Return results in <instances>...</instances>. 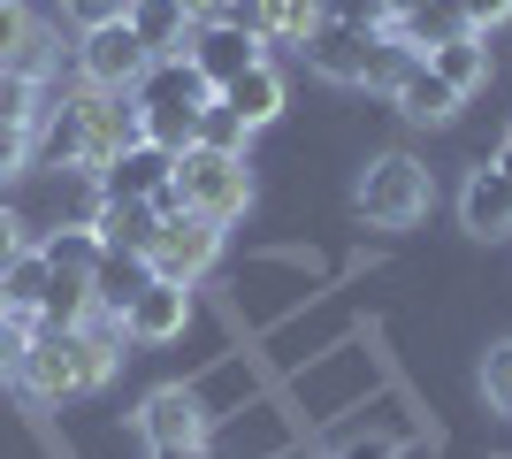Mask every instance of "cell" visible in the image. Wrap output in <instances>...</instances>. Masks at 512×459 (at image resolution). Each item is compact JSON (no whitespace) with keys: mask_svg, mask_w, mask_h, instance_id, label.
Returning a JSON list of instances; mask_svg holds the SVG:
<instances>
[{"mask_svg":"<svg viewBox=\"0 0 512 459\" xmlns=\"http://www.w3.org/2000/svg\"><path fill=\"white\" fill-rule=\"evenodd\" d=\"M421 62L436 69V77H444V85L459 92V100L490 85V46H482V31H467V39H451V46H428Z\"/></svg>","mask_w":512,"mask_h":459,"instance_id":"20","label":"cell"},{"mask_svg":"<svg viewBox=\"0 0 512 459\" xmlns=\"http://www.w3.org/2000/svg\"><path fill=\"white\" fill-rule=\"evenodd\" d=\"M123 146H138V108H130V92H92L85 85V176L100 161H115Z\"/></svg>","mask_w":512,"mask_h":459,"instance_id":"14","label":"cell"},{"mask_svg":"<svg viewBox=\"0 0 512 459\" xmlns=\"http://www.w3.org/2000/svg\"><path fill=\"white\" fill-rule=\"evenodd\" d=\"M92 238H100L107 253H146V261H153L161 215H153L146 199H100V207H92Z\"/></svg>","mask_w":512,"mask_h":459,"instance_id":"15","label":"cell"},{"mask_svg":"<svg viewBox=\"0 0 512 459\" xmlns=\"http://www.w3.org/2000/svg\"><path fill=\"white\" fill-rule=\"evenodd\" d=\"M0 314H8V291H0Z\"/></svg>","mask_w":512,"mask_h":459,"instance_id":"40","label":"cell"},{"mask_svg":"<svg viewBox=\"0 0 512 459\" xmlns=\"http://www.w3.org/2000/svg\"><path fill=\"white\" fill-rule=\"evenodd\" d=\"M77 69H85L92 92H138V77L153 69V54L138 46L130 23H100V31H85V46H77Z\"/></svg>","mask_w":512,"mask_h":459,"instance_id":"6","label":"cell"},{"mask_svg":"<svg viewBox=\"0 0 512 459\" xmlns=\"http://www.w3.org/2000/svg\"><path fill=\"white\" fill-rule=\"evenodd\" d=\"M39 253H46V268H54V276H69V284H92V268H100L107 245L92 238V222H62V230H46V238H39Z\"/></svg>","mask_w":512,"mask_h":459,"instance_id":"21","label":"cell"},{"mask_svg":"<svg viewBox=\"0 0 512 459\" xmlns=\"http://www.w3.org/2000/svg\"><path fill=\"white\" fill-rule=\"evenodd\" d=\"M31 245H39V238H31V215H23V207H0V268L23 261Z\"/></svg>","mask_w":512,"mask_h":459,"instance_id":"31","label":"cell"},{"mask_svg":"<svg viewBox=\"0 0 512 459\" xmlns=\"http://www.w3.org/2000/svg\"><path fill=\"white\" fill-rule=\"evenodd\" d=\"M184 54H192V69L207 77L214 92L230 85V77H245L253 62H268V46H260L253 31H245V23H230V16H214V23H192V46H184Z\"/></svg>","mask_w":512,"mask_h":459,"instance_id":"7","label":"cell"},{"mask_svg":"<svg viewBox=\"0 0 512 459\" xmlns=\"http://www.w3.org/2000/svg\"><path fill=\"white\" fill-rule=\"evenodd\" d=\"M459 8H467L474 31H490V23H505V16H512V0H459Z\"/></svg>","mask_w":512,"mask_h":459,"instance_id":"34","label":"cell"},{"mask_svg":"<svg viewBox=\"0 0 512 459\" xmlns=\"http://www.w3.org/2000/svg\"><path fill=\"white\" fill-rule=\"evenodd\" d=\"M39 115H46V85H39V77H23V69H0V123L39 131Z\"/></svg>","mask_w":512,"mask_h":459,"instance_id":"24","label":"cell"},{"mask_svg":"<svg viewBox=\"0 0 512 459\" xmlns=\"http://www.w3.org/2000/svg\"><path fill=\"white\" fill-rule=\"evenodd\" d=\"M482 406H490L497 421H512V337H497V345L482 352Z\"/></svg>","mask_w":512,"mask_h":459,"instance_id":"26","label":"cell"},{"mask_svg":"<svg viewBox=\"0 0 512 459\" xmlns=\"http://www.w3.org/2000/svg\"><path fill=\"white\" fill-rule=\"evenodd\" d=\"M214 100H222L245 131H260V123H276V115H283V69L276 62H253L245 77H230V85L214 92Z\"/></svg>","mask_w":512,"mask_h":459,"instance_id":"16","label":"cell"},{"mask_svg":"<svg viewBox=\"0 0 512 459\" xmlns=\"http://www.w3.org/2000/svg\"><path fill=\"white\" fill-rule=\"evenodd\" d=\"M207 429H214V414L199 406L192 383H161V391L138 398V437L153 452H207Z\"/></svg>","mask_w":512,"mask_h":459,"instance_id":"4","label":"cell"},{"mask_svg":"<svg viewBox=\"0 0 512 459\" xmlns=\"http://www.w3.org/2000/svg\"><path fill=\"white\" fill-rule=\"evenodd\" d=\"M176 184H184V207L207 215V222H222V230L253 207V169H245V153H214V146L176 153Z\"/></svg>","mask_w":512,"mask_h":459,"instance_id":"3","label":"cell"},{"mask_svg":"<svg viewBox=\"0 0 512 459\" xmlns=\"http://www.w3.org/2000/svg\"><path fill=\"white\" fill-rule=\"evenodd\" d=\"M222 16L245 23V31L268 46V62H276V54H299V39L321 23V0H230Z\"/></svg>","mask_w":512,"mask_h":459,"instance_id":"8","label":"cell"},{"mask_svg":"<svg viewBox=\"0 0 512 459\" xmlns=\"http://www.w3.org/2000/svg\"><path fill=\"white\" fill-rule=\"evenodd\" d=\"M413 62H421V54H413V46L398 39V31H383V39L367 46V77H360V85H367V92H398Z\"/></svg>","mask_w":512,"mask_h":459,"instance_id":"25","label":"cell"},{"mask_svg":"<svg viewBox=\"0 0 512 459\" xmlns=\"http://www.w3.org/2000/svg\"><path fill=\"white\" fill-rule=\"evenodd\" d=\"M428 199H436V176H428V161H413V153H375L360 169V192H352V207H360L367 230H413V222L428 215Z\"/></svg>","mask_w":512,"mask_h":459,"instance_id":"2","label":"cell"},{"mask_svg":"<svg viewBox=\"0 0 512 459\" xmlns=\"http://www.w3.org/2000/svg\"><path fill=\"white\" fill-rule=\"evenodd\" d=\"M0 291H8V314H39V306H46V291H54V268H46L39 245H31L23 261L0 268Z\"/></svg>","mask_w":512,"mask_h":459,"instance_id":"23","label":"cell"},{"mask_svg":"<svg viewBox=\"0 0 512 459\" xmlns=\"http://www.w3.org/2000/svg\"><path fill=\"white\" fill-rule=\"evenodd\" d=\"M176 8H184V16H192V23H214V16H222V8H230V0H176Z\"/></svg>","mask_w":512,"mask_h":459,"instance_id":"35","label":"cell"},{"mask_svg":"<svg viewBox=\"0 0 512 459\" xmlns=\"http://www.w3.org/2000/svg\"><path fill=\"white\" fill-rule=\"evenodd\" d=\"M31 39H39L31 8H23V0H0V62H16V54H23Z\"/></svg>","mask_w":512,"mask_h":459,"instance_id":"29","label":"cell"},{"mask_svg":"<svg viewBox=\"0 0 512 459\" xmlns=\"http://www.w3.org/2000/svg\"><path fill=\"white\" fill-rule=\"evenodd\" d=\"M245 123H237L230 108H222V100H207V108H199V146H214V153H245Z\"/></svg>","mask_w":512,"mask_h":459,"instance_id":"28","label":"cell"},{"mask_svg":"<svg viewBox=\"0 0 512 459\" xmlns=\"http://www.w3.org/2000/svg\"><path fill=\"white\" fill-rule=\"evenodd\" d=\"M214 261H222V222H207V215H176V222H161V245H153V276L161 284H207L214 276Z\"/></svg>","mask_w":512,"mask_h":459,"instance_id":"5","label":"cell"},{"mask_svg":"<svg viewBox=\"0 0 512 459\" xmlns=\"http://www.w3.org/2000/svg\"><path fill=\"white\" fill-rule=\"evenodd\" d=\"M23 169H31V131L0 123V184H8V176H23Z\"/></svg>","mask_w":512,"mask_h":459,"instance_id":"33","label":"cell"},{"mask_svg":"<svg viewBox=\"0 0 512 459\" xmlns=\"http://www.w3.org/2000/svg\"><path fill=\"white\" fill-rule=\"evenodd\" d=\"M321 16L329 23H344V31H398V16H390V0H321Z\"/></svg>","mask_w":512,"mask_h":459,"instance_id":"27","label":"cell"},{"mask_svg":"<svg viewBox=\"0 0 512 459\" xmlns=\"http://www.w3.org/2000/svg\"><path fill=\"white\" fill-rule=\"evenodd\" d=\"M344 459H398V452H383V444H352Z\"/></svg>","mask_w":512,"mask_h":459,"instance_id":"36","label":"cell"},{"mask_svg":"<svg viewBox=\"0 0 512 459\" xmlns=\"http://www.w3.org/2000/svg\"><path fill=\"white\" fill-rule=\"evenodd\" d=\"M169 176H176V153H161V146H146V138H138V146H123L115 161H100V169H92V192H100V199H153Z\"/></svg>","mask_w":512,"mask_h":459,"instance_id":"11","label":"cell"},{"mask_svg":"<svg viewBox=\"0 0 512 459\" xmlns=\"http://www.w3.org/2000/svg\"><path fill=\"white\" fill-rule=\"evenodd\" d=\"M207 100H214V85L192 69V54L153 62L146 77H138V92H130V108H138V115H192V108H207Z\"/></svg>","mask_w":512,"mask_h":459,"instance_id":"9","label":"cell"},{"mask_svg":"<svg viewBox=\"0 0 512 459\" xmlns=\"http://www.w3.org/2000/svg\"><path fill=\"white\" fill-rule=\"evenodd\" d=\"M153 284V261L146 253H100V268H92V314H115L123 322L130 299Z\"/></svg>","mask_w":512,"mask_h":459,"instance_id":"17","label":"cell"},{"mask_svg":"<svg viewBox=\"0 0 512 459\" xmlns=\"http://www.w3.org/2000/svg\"><path fill=\"white\" fill-rule=\"evenodd\" d=\"M490 169H505V176H512V138H505V146L490 153Z\"/></svg>","mask_w":512,"mask_h":459,"instance_id":"37","label":"cell"},{"mask_svg":"<svg viewBox=\"0 0 512 459\" xmlns=\"http://www.w3.org/2000/svg\"><path fill=\"white\" fill-rule=\"evenodd\" d=\"M23 352H31V314H0V375L16 383Z\"/></svg>","mask_w":512,"mask_h":459,"instance_id":"30","label":"cell"},{"mask_svg":"<svg viewBox=\"0 0 512 459\" xmlns=\"http://www.w3.org/2000/svg\"><path fill=\"white\" fill-rule=\"evenodd\" d=\"M130 31H138V46H146L153 62H169V54H184L192 46V16L176 8V0H130Z\"/></svg>","mask_w":512,"mask_h":459,"instance_id":"18","label":"cell"},{"mask_svg":"<svg viewBox=\"0 0 512 459\" xmlns=\"http://www.w3.org/2000/svg\"><path fill=\"white\" fill-rule=\"evenodd\" d=\"M413 8H421V0H390V16H413Z\"/></svg>","mask_w":512,"mask_h":459,"instance_id":"38","label":"cell"},{"mask_svg":"<svg viewBox=\"0 0 512 459\" xmlns=\"http://www.w3.org/2000/svg\"><path fill=\"white\" fill-rule=\"evenodd\" d=\"M62 16L77 23V31H100V23H123L130 0H62Z\"/></svg>","mask_w":512,"mask_h":459,"instance_id":"32","label":"cell"},{"mask_svg":"<svg viewBox=\"0 0 512 459\" xmlns=\"http://www.w3.org/2000/svg\"><path fill=\"white\" fill-rule=\"evenodd\" d=\"M153 459H207V452H153Z\"/></svg>","mask_w":512,"mask_h":459,"instance_id":"39","label":"cell"},{"mask_svg":"<svg viewBox=\"0 0 512 459\" xmlns=\"http://www.w3.org/2000/svg\"><path fill=\"white\" fill-rule=\"evenodd\" d=\"M474 23H467V8L459 0H421L413 16H398V39L413 46V54H428V46H451V39H467Z\"/></svg>","mask_w":512,"mask_h":459,"instance_id":"22","label":"cell"},{"mask_svg":"<svg viewBox=\"0 0 512 459\" xmlns=\"http://www.w3.org/2000/svg\"><path fill=\"white\" fill-rule=\"evenodd\" d=\"M459 230L467 238H482V245H497V238H512V176L505 169H482L467 176V192H459Z\"/></svg>","mask_w":512,"mask_h":459,"instance_id":"13","label":"cell"},{"mask_svg":"<svg viewBox=\"0 0 512 459\" xmlns=\"http://www.w3.org/2000/svg\"><path fill=\"white\" fill-rule=\"evenodd\" d=\"M184 322H192V291H184V284H161V276H153V284L130 299L123 337H130V345H176V337H184Z\"/></svg>","mask_w":512,"mask_h":459,"instance_id":"12","label":"cell"},{"mask_svg":"<svg viewBox=\"0 0 512 459\" xmlns=\"http://www.w3.org/2000/svg\"><path fill=\"white\" fill-rule=\"evenodd\" d=\"M123 360V322L115 314H85V329H39L31 322V352H23L16 383L39 406H69V398H92Z\"/></svg>","mask_w":512,"mask_h":459,"instance_id":"1","label":"cell"},{"mask_svg":"<svg viewBox=\"0 0 512 459\" xmlns=\"http://www.w3.org/2000/svg\"><path fill=\"white\" fill-rule=\"evenodd\" d=\"M375 39H383V31H375ZM375 39H367V31H344V23L321 16L314 31L299 39V62L314 69V77H329V85H360V77H367V46H375Z\"/></svg>","mask_w":512,"mask_h":459,"instance_id":"10","label":"cell"},{"mask_svg":"<svg viewBox=\"0 0 512 459\" xmlns=\"http://www.w3.org/2000/svg\"><path fill=\"white\" fill-rule=\"evenodd\" d=\"M390 108L406 115V123H451V115H459V92H451L428 62H413V69H406V85L390 92Z\"/></svg>","mask_w":512,"mask_h":459,"instance_id":"19","label":"cell"}]
</instances>
